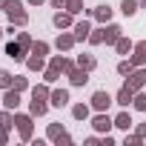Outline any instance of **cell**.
Masks as SVG:
<instances>
[{
	"label": "cell",
	"mask_w": 146,
	"mask_h": 146,
	"mask_svg": "<svg viewBox=\"0 0 146 146\" xmlns=\"http://www.w3.org/2000/svg\"><path fill=\"white\" fill-rule=\"evenodd\" d=\"M17 43H20L26 52H32V43H35V40H32V35H29V32H17Z\"/></svg>",
	"instance_id": "32"
},
{
	"label": "cell",
	"mask_w": 146,
	"mask_h": 146,
	"mask_svg": "<svg viewBox=\"0 0 146 146\" xmlns=\"http://www.w3.org/2000/svg\"><path fill=\"white\" fill-rule=\"evenodd\" d=\"M140 140H143V137H140L137 132H135V135H129V132H126V137H123V143H126V146H137Z\"/></svg>",
	"instance_id": "36"
},
{
	"label": "cell",
	"mask_w": 146,
	"mask_h": 146,
	"mask_svg": "<svg viewBox=\"0 0 146 146\" xmlns=\"http://www.w3.org/2000/svg\"><path fill=\"white\" fill-rule=\"evenodd\" d=\"M115 49H117V54H132V49H135V43H132L129 37H120V40L115 43Z\"/></svg>",
	"instance_id": "25"
},
{
	"label": "cell",
	"mask_w": 146,
	"mask_h": 146,
	"mask_svg": "<svg viewBox=\"0 0 146 146\" xmlns=\"http://www.w3.org/2000/svg\"><path fill=\"white\" fill-rule=\"evenodd\" d=\"M49 3H52L54 9H66V3H69V0H49Z\"/></svg>",
	"instance_id": "39"
},
{
	"label": "cell",
	"mask_w": 146,
	"mask_h": 146,
	"mask_svg": "<svg viewBox=\"0 0 146 146\" xmlns=\"http://www.w3.org/2000/svg\"><path fill=\"white\" fill-rule=\"evenodd\" d=\"M89 43H92V46H100V43H103V29H92Z\"/></svg>",
	"instance_id": "35"
},
{
	"label": "cell",
	"mask_w": 146,
	"mask_h": 146,
	"mask_svg": "<svg viewBox=\"0 0 146 146\" xmlns=\"http://www.w3.org/2000/svg\"><path fill=\"white\" fill-rule=\"evenodd\" d=\"M0 103H3V109H12V112H17V106H20V92L12 86V89H3V98H0Z\"/></svg>",
	"instance_id": "7"
},
{
	"label": "cell",
	"mask_w": 146,
	"mask_h": 146,
	"mask_svg": "<svg viewBox=\"0 0 146 146\" xmlns=\"http://www.w3.org/2000/svg\"><path fill=\"white\" fill-rule=\"evenodd\" d=\"M49 49H52V46H49L46 40H35V43H32V52H35V54H40V57H46V54H49Z\"/></svg>",
	"instance_id": "30"
},
{
	"label": "cell",
	"mask_w": 146,
	"mask_h": 146,
	"mask_svg": "<svg viewBox=\"0 0 146 146\" xmlns=\"http://www.w3.org/2000/svg\"><path fill=\"white\" fill-rule=\"evenodd\" d=\"M12 83H15V75L6 72V69H0V89H12Z\"/></svg>",
	"instance_id": "28"
},
{
	"label": "cell",
	"mask_w": 146,
	"mask_h": 146,
	"mask_svg": "<svg viewBox=\"0 0 146 146\" xmlns=\"http://www.w3.org/2000/svg\"><path fill=\"white\" fill-rule=\"evenodd\" d=\"M9 143V129H0V146Z\"/></svg>",
	"instance_id": "38"
},
{
	"label": "cell",
	"mask_w": 146,
	"mask_h": 146,
	"mask_svg": "<svg viewBox=\"0 0 146 146\" xmlns=\"http://www.w3.org/2000/svg\"><path fill=\"white\" fill-rule=\"evenodd\" d=\"M26 69H29V72H43V69H46V60H43L40 54L29 52V57H26Z\"/></svg>",
	"instance_id": "19"
},
{
	"label": "cell",
	"mask_w": 146,
	"mask_h": 146,
	"mask_svg": "<svg viewBox=\"0 0 146 146\" xmlns=\"http://www.w3.org/2000/svg\"><path fill=\"white\" fill-rule=\"evenodd\" d=\"M72 35H75L78 43L89 40V35H92V23H89V20H75V26H72Z\"/></svg>",
	"instance_id": "11"
},
{
	"label": "cell",
	"mask_w": 146,
	"mask_h": 146,
	"mask_svg": "<svg viewBox=\"0 0 146 146\" xmlns=\"http://www.w3.org/2000/svg\"><path fill=\"white\" fill-rule=\"evenodd\" d=\"M66 78H69V83H72V86H86V83H89V72H86V69H80V66H75Z\"/></svg>",
	"instance_id": "13"
},
{
	"label": "cell",
	"mask_w": 146,
	"mask_h": 146,
	"mask_svg": "<svg viewBox=\"0 0 146 146\" xmlns=\"http://www.w3.org/2000/svg\"><path fill=\"white\" fill-rule=\"evenodd\" d=\"M26 54H29V52H26L17 40H12V43L6 46V57H12V60H26Z\"/></svg>",
	"instance_id": "18"
},
{
	"label": "cell",
	"mask_w": 146,
	"mask_h": 146,
	"mask_svg": "<svg viewBox=\"0 0 146 146\" xmlns=\"http://www.w3.org/2000/svg\"><path fill=\"white\" fill-rule=\"evenodd\" d=\"M6 6H9V0H0V12H6Z\"/></svg>",
	"instance_id": "43"
},
{
	"label": "cell",
	"mask_w": 146,
	"mask_h": 146,
	"mask_svg": "<svg viewBox=\"0 0 146 146\" xmlns=\"http://www.w3.org/2000/svg\"><path fill=\"white\" fill-rule=\"evenodd\" d=\"M6 17H9V23H15L17 29H23V26L29 23V12H26V6H23V0H9Z\"/></svg>",
	"instance_id": "1"
},
{
	"label": "cell",
	"mask_w": 146,
	"mask_h": 146,
	"mask_svg": "<svg viewBox=\"0 0 146 146\" xmlns=\"http://www.w3.org/2000/svg\"><path fill=\"white\" fill-rule=\"evenodd\" d=\"M100 143H103V146H112V143H115V137H109V135H103V137H100Z\"/></svg>",
	"instance_id": "42"
},
{
	"label": "cell",
	"mask_w": 146,
	"mask_h": 146,
	"mask_svg": "<svg viewBox=\"0 0 146 146\" xmlns=\"http://www.w3.org/2000/svg\"><path fill=\"white\" fill-rule=\"evenodd\" d=\"M120 37H123V29H120L117 23H106V26H103V43H106V46H115Z\"/></svg>",
	"instance_id": "8"
},
{
	"label": "cell",
	"mask_w": 146,
	"mask_h": 146,
	"mask_svg": "<svg viewBox=\"0 0 146 146\" xmlns=\"http://www.w3.org/2000/svg\"><path fill=\"white\" fill-rule=\"evenodd\" d=\"M86 143H89V146H98V143H100V137H98V135H92V137H86Z\"/></svg>",
	"instance_id": "41"
},
{
	"label": "cell",
	"mask_w": 146,
	"mask_h": 146,
	"mask_svg": "<svg viewBox=\"0 0 146 146\" xmlns=\"http://www.w3.org/2000/svg\"><path fill=\"white\" fill-rule=\"evenodd\" d=\"M0 129H15V112L12 109H3V112H0Z\"/></svg>",
	"instance_id": "23"
},
{
	"label": "cell",
	"mask_w": 146,
	"mask_h": 146,
	"mask_svg": "<svg viewBox=\"0 0 146 146\" xmlns=\"http://www.w3.org/2000/svg\"><path fill=\"white\" fill-rule=\"evenodd\" d=\"M75 43H78V40H75V35L66 32V29H60V32H57V37H54V49H57V52H69Z\"/></svg>",
	"instance_id": "6"
},
{
	"label": "cell",
	"mask_w": 146,
	"mask_h": 146,
	"mask_svg": "<svg viewBox=\"0 0 146 146\" xmlns=\"http://www.w3.org/2000/svg\"><path fill=\"white\" fill-rule=\"evenodd\" d=\"M89 115H92L89 103H75V106H72V117H75V120H89Z\"/></svg>",
	"instance_id": "20"
},
{
	"label": "cell",
	"mask_w": 146,
	"mask_h": 146,
	"mask_svg": "<svg viewBox=\"0 0 146 146\" xmlns=\"http://www.w3.org/2000/svg\"><path fill=\"white\" fill-rule=\"evenodd\" d=\"M132 100H135V89H132V86H126V83H123V86H120V89H117V95H115V103H117V106H123V109H126V106H132Z\"/></svg>",
	"instance_id": "12"
},
{
	"label": "cell",
	"mask_w": 146,
	"mask_h": 146,
	"mask_svg": "<svg viewBox=\"0 0 146 146\" xmlns=\"http://www.w3.org/2000/svg\"><path fill=\"white\" fill-rule=\"evenodd\" d=\"M49 103H52L54 109H63V106H69V89H52V95H49Z\"/></svg>",
	"instance_id": "14"
},
{
	"label": "cell",
	"mask_w": 146,
	"mask_h": 146,
	"mask_svg": "<svg viewBox=\"0 0 146 146\" xmlns=\"http://www.w3.org/2000/svg\"><path fill=\"white\" fill-rule=\"evenodd\" d=\"M15 126H17V135H20V140H32V135H35V115L29 112V115H23V112H15Z\"/></svg>",
	"instance_id": "2"
},
{
	"label": "cell",
	"mask_w": 146,
	"mask_h": 146,
	"mask_svg": "<svg viewBox=\"0 0 146 146\" xmlns=\"http://www.w3.org/2000/svg\"><path fill=\"white\" fill-rule=\"evenodd\" d=\"M92 17L106 26V23H112V9H109L106 3H103V6H95V9H92Z\"/></svg>",
	"instance_id": "17"
},
{
	"label": "cell",
	"mask_w": 146,
	"mask_h": 146,
	"mask_svg": "<svg viewBox=\"0 0 146 146\" xmlns=\"http://www.w3.org/2000/svg\"><path fill=\"white\" fill-rule=\"evenodd\" d=\"M66 12H72V15H83L86 9H83V0H69V3H66Z\"/></svg>",
	"instance_id": "29"
},
{
	"label": "cell",
	"mask_w": 146,
	"mask_h": 146,
	"mask_svg": "<svg viewBox=\"0 0 146 146\" xmlns=\"http://www.w3.org/2000/svg\"><path fill=\"white\" fill-rule=\"evenodd\" d=\"M49 106H52V103H49L46 98H32V100H29V112H32L35 117H43V115L49 112Z\"/></svg>",
	"instance_id": "15"
},
{
	"label": "cell",
	"mask_w": 146,
	"mask_h": 146,
	"mask_svg": "<svg viewBox=\"0 0 146 146\" xmlns=\"http://www.w3.org/2000/svg\"><path fill=\"white\" fill-rule=\"evenodd\" d=\"M135 132H137V135L146 140V123H137V129H135Z\"/></svg>",
	"instance_id": "40"
},
{
	"label": "cell",
	"mask_w": 146,
	"mask_h": 146,
	"mask_svg": "<svg viewBox=\"0 0 146 146\" xmlns=\"http://www.w3.org/2000/svg\"><path fill=\"white\" fill-rule=\"evenodd\" d=\"M3 35H6V29H0V40H3Z\"/></svg>",
	"instance_id": "45"
},
{
	"label": "cell",
	"mask_w": 146,
	"mask_h": 146,
	"mask_svg": "<svg viewBox=\"0 0 146 146\" xmlns=\"http://www.w3.org/2000/svg\"><path fill=\"white\" fill-rule=\"evenodd\" d=\"M60 75H63V72H57L54 66H46V69H43V80H46V83H54Z\"/></svg>",
	"instance_id": "31"
},
{
	"label": "cell",
	"mask_w": 146,
	"mask_h": 146,
	"mask_svg": "<svg viewBox=\"0 0 146 146\" xmlns=\"http://www.w3.org/2000/svg\"><path fill=\"white\" fill-rule=\"evenodd\" d=\"M126 86H132L135 92H140L146 86V66H135V72L126 78Z\"/></svg>",
	"instance_id": "4"
},
{
	"label": "cell",
	"mask_w": 146,
	"mask_h": 146,
	"mask_svg": "<svg viewBox=\"0 0 146 146\" xmlns=\"http://www.w3.org/2000/svg\"><path fill=\"white\" fill-rule=\"evenodd\" d=\"M92 126H95V132H100V135H109V129L115 126V120L109 117V112H98V115L92 117Z\"/></svg>",
	"instance_id": "5"
},
{
	"label": "cell",
	"mask_w": 146,
	"mask_h": 146,
	"mask_svg": "<svg viewBox=\"0 0 146 146\" xmlns=\"http://www.w3.org/2000/svg\"><path fill=\"white\" fill-rule=\"evenodd\" d=\"M132 72H135V63H132V60H120V63H117V75H120V78H129Z\"/></svg>",
	"instance_id": "27"
},
{
	"label": "cell",
	"mask_w": 146,
	"mask_h": 146,
	"mask_svg": "<svg viewBox=\"0 0 146 146\" xmlns=\"http://www.w3.org/2000/svg\"><path fill=\"white\" fill-rule=\"evenodd\" d=\"M49 66H54L57 72H63V75H69V72L75 69L78 63H75V60H69V57H63V54H52V57H49Z\"/></svg>",
	"instance_id": "9"
},
{
	"label": "cell",
	"mask_w": 146,
	"mask_h": 146,
	"mask_svg": "<svg viewBox=\"0 0 146 146\" xmlns=\"http://www.w3.org/2000/svg\"><path fill=\"white\" fill-rule=\"evenodd\" d=\"M80 69H86V72H95L98 69V57L95 54H78V60H75Z\"/></svg>",
	"instance_id": "21"
},
{
	"label": "cell",
	"mask_w": 146,
	"mask_h": 146,
	"mask_svg": "<svg viewBox=\"0 0 146 146\" xmlns=\"http://www.w3.org/2000/svg\"><path fill=\"white\" fill-rule=\"evenodd\" d=\"M137 9H140L137 0H123V3H120V12H123L126 17H135V15H137Z\"/></svg>",
	"instance_id": "24"
},
{
	"label": "cell",
	"mask_w": 146,
	"mask_h": 146,
	"mask_svg": "<svg viewBox=\"0 0 146 146\" xmlns=\"http://www.w3.org/2000/svg\"><path fill=\"white\" fill-rule=\"evenodd\" d=\"M143 9H146V0H143Z\"/></svg>",
	"instance_id": "46"
},
{
	"label": "cell",
	"mask_w": 146,
	"mask_h": 146,
	"mask_svg": "<svg viewBox=\"0 0 146 146\" xmlns=\"http://www.w3.org/2000/svg\"><path fill=\"white\" fill-rule=\"evenodd\" d=\"M54 143H57V146H72V135H66V132H63V135H60Z\"/></svg>",
	"instance_id": "37"
},
{
	"label": "cell",
	"mask_w": 146,
	"mask_h": 146,
	"mask_svg": "<svg viewBox=\"0 0 146 146\" xmlns=\"http://www.w3.org/2000/svg\"><path fill=\"white\" fill-rule=\"evenodd\" d=\"M115 103V98L106 92V89H98L95 95H92V100H89V106L95 109V112H109V106Z\"/></svg>",
	"instance_id": "3"
},
{
	"label": "cell",
	"mask_w": 146,
	"mask_h": 146,
	"mask_svg": "<svg viewBox=\"0 0 146 146\" xmlns=\"http://www.w3.org/2000/svg\"><path fill=\"white\" fill-rule=\"evenodd\" d=\"M63 132H66V129H63V123H49V129H46V137H49V140H57Z\"/></svg>",
	"instance_id": "26"
},
{
	"label": "cell",
	"mask_w": 146,
	"mask_h": 146,
	"mask_svg": "<svg viewBox=\"0 0 146 146\" xmlns=\"http://www.w3.org/2000/svg\"><path fill=\"white\" fill-rule=\"evenodd\" d=\"M26 3H32V6H40V3H46V0H26Z\"/></svg>",
	"instance_id": "44"
},
{
	"label": "cell",
	"mask_w": 146,
	"mask_h": 146,
	"mask_svg": "<svg viewBox=\"0 0 146 146\" xmlns=\"http://www.w3.org/2000/svg\"><path fill=\"white\" fill-rule=\"evenodd\" d=\"M132 123H135V120H132V115H129L126 109L115 117V126H117V129H123V132H129V129H132Z\"/></svg>",
	"instance_id": "22"
},
{
	"label": "cell",
	"mask_w": 146,
	"mask_h": 146,
	"mask_svg": "<svg viewBox=\"0 0 146 146\" xmlns=\"http://www.w3.org/2000/svg\"><path fill=\"white\" fill-rule=\"evenodd\" d=\"M17 92H26L29 89V78H23V75H15V83H12Z\"/></svg>",
	"instance_id": "34"
},
{
	"label": "cell",
	"mask_w": 146,
	"mask_h": 146,
	"mask_svg": "<svg viewBox=\"0 0 146 146\" xmlns=\"http://www.w3.org/2000/svg\"><path fill=\"white\" fill-rule=\"evenodd\" d=\"M129 60H132L135 66H146V40H137V43H135V49H132Z\"/></svg>",
	"instance_id": "16"
},
{
	"label": "cell",
	"mask_w": 146,
	"mask_h": 146,
	"mask_svg": "<svg viewBox=\"0 0 146 146\" xmlns=\"http://www.w3.org/2000/svg\"><path fill=\"white\" fill-rule=\"evenodd\" d=\"M132 106H135L137 112H146V95H143V92H135V100H132Z\"/></svg>",
	"instance_id": "33"
},
{
	"label": "cell",
	"mask_w": 146,
	"mask_h": 146,
	"mask_svg": "<svg viewBox=\"0 0 146 146\" xmlns=\"http://www.w3.org/2000/svg\"><path fill=\"white\" fill-rule=\"evenodd\" d=\"M52 23H54V29H72V26H75V15H72V12H54V17H52Z\"/></svg>",
	"instance_id": "10"
}]
</instances>
